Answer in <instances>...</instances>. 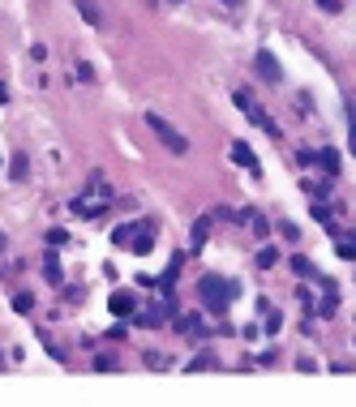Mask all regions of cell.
<instances>
[{"instance_id":"cell-25","label":"cell","mask_w":356,"mask_h":407,"mask_svg":"<svg viewBox=\"0 0 356 407\" xmlns=\"http://www.w3.org/2000/svg\"><path fill=\"white\" fill-rule=\"evenodd\" d=\"M279 236H283V240H296V227L283 219V223H279Z\"/></svg>"},{"instance_id":"cell-28","label":"cell","mask_w":356,"mask_h":407,"mask_svg":"<svg viewBox=\"0 0 356 407\" xmlns=\"http://www.w3.org/2000/svg\"><path fill=\"white\" fill-rule=\"evenodd\" d=\"M0 103H9V86H5V81H0Z\"/></svg>"},{"instance_id":"cell-22","label":"cell","mask_w":356,"mask_h":407,"mask_svg":"<svg viewBox=\"0 0 356 407\" xmlns=\"http://www.w3.org/2000/svg\"><path fill=\"white\" fill-rule=\"evenodd\" d=\"M9 168H13V176L22 181V176H26V155H13V163H9Z\"/></svg>"},{"instance_id":"cell-23","label":"cell","mask_w":356,"mask_h":407,"mask_svg":"<svg viewBox=\"0 0 356 407\" xmlns=\"http://www.w3.org/2000/svg\"><path fill=\"white\" fill-rule=\"evenodd\" d=\"M314 219H318V223H327V227H331V210H327V206H322V202H314Z\"/></svg>"},{"instance_id":"cell-8","label":"cell","mask_w":356,"mask_h":407,"mask_svg":"<svg viewBox=\"0 0 356 407\" xmlns=\"http://www.w3.org/2000/svg\"><path fill=\"white\" fill-rule=\"evenodd\" d=\"M142 223H147V219H138V223H125V227H116V232H112V244H120V249H129V244H134V236L142 232Z\"/></svg>"},{"instance_id":"cell-3","label":"cell","mask_w":356,"mask_h":407,"mask_svg":"<svg viewBox=\"0 0 356 407\" xmlns=\"http://www.w3.org/2000/svg\"><path fill=\"white\" fill-rule=\"evenodd\" d=\"M147 124H151V133H155L159 142H164L172 155H185V150H189V137H185L176 124H168L164 116H159V111H147Z\"/></svg>"},{"instance_id":"cell-18","label":"cell","mask_w":356,"mask_h":407,"mask_svg":"<svg viewBox=\"0 0 356 407\" xmlns=\"http://www.w3.org/2000/svg\"><path fill=\"white\" fill-rule=\"evenodd\" d=\"M13 308H18V313H30V308H35V296H30V291H18V296H13Z\"/></svg>"},{"instance_id":"cell-16","label":"cell","mask_w":356,"mask_h":407,"mask_svg":"<svg viewBox=\"0 0 356 407\" xmlns=\"http://www.w3.org/2000/svg\"><path fill=\"white\" fill-rule=\"evenodd\" d=\"M339 257L356 262V236H339Z\"/></svg>"},{"instance_id":"cell-17","label":"cell","mask_w":356,"mask_h":407,"mask_svg":"<svg viewBox=\"0 0 356 407\" xmlns=\"http://www.w3.org/2000/svg\"><path fill=\"white\" fill-rule=\"evenodd\" d=\"M348 146H352V155H356V99L348 103Z\"/></svg>"},{"instance_id":"cell-29","label":"cell","mask_w":356,"mask_h":407,"mask_svg":"<svg viewBox=\"0 0 356 407\" xmlns=\"http://www.w3.org/2000/svg\"><path fill=\"white\" fill-rule=\"evenodd\" d=\"M219 5H228V9H240V5H245V0H219Z\"/></svg>"},{"instance_id":"cell-11","label":"cell","mask_w":356,"mask_h":407,"mask_svg":"<svg viewBox=\"0 0 356 407\" xmlns=\"http://www.w3.org/2000/svg\"><path fill=\"white\" fill-rule=\"evenodd\" d=\"M151 236H155V232H151V223H142V232L134 236V244H129V253H151Z\"/></svg>"},{"instance_id":"cell-12","label":"cell","mask_w":356,"mask_h":407,"mask_svg":"<svg viewBox=\"0 0 356 407\" xmlns=\"http://www.w3.org/2000/svg\"><path fill=\"white\" fill-rule=\"evenodd\" d=\"M168 308H147V313H134V326H164Z\"/></svg>"},{"instance_id":"cell-30","label":"cell","mask_w":356,"mask_h":407,"mask_svg":"<svg viewBox=\"0 0 356 407\" xmlns=\"http://www.w3.org/2000/svg\"><path fill=\"white\" fill-rule=\"evenodd\" d=\"M0 253H5V232H0Z\"/></svg>"},{"instance_id":"cell-10","label":"cell","mask_w":356,"mask_h":407,"mask_svg":"<svg viewBox=\"0 0 356 407\" xmlns=\"http://www.w3.org/2000/svg\"><path fill=\"white\" fill-rule=\"evenodd\" d=\"M43 274H47V283H60L64 274H60V257H56V244L43 253Z\"/></svg>"},{"instance_id":"cell-9","label":"cell","mask_w":356,"mask_h":407,"mask_svg":"<svg viewBox=\"0 0 356 407\" xmlns=\"http://www.w3.org/2000/svg\"><path fill=\"white\" fill-rule=\"evenodd\" d=\"M232 163H240V168H249L253 176L262 172V168H257V159H253V150H249L245 142H236V146H232Z\"/></svg>"},{"instance_id":"cell-13","label":"cell","mask_w":356,"mask_h":407,"mask_svg":"<svg viewBox=\"0 0 356 407\" xmlns=\"http://www.w3.org/2000/svg\"><path fill=\"white\" fill-rule=\"evenodd\" d=\"M73 5H77V13H82L90 26H99V22H103V18H99V9H94V0H73Z\"/></svg>"},{"instance_id":"cell-5","label":"cell","mask_w":356,"mask_h":407,"mask_svg":"<svg viewBox=\"0 0 356 407\" xmlns=\"http://www.w3.org/2000/svg\"><path fill=\"white\" fill-rule=\"evenodd\" d=\"M253 64H257V73H262V81H279V77H283V69H279V60H275V56L266 52V47H262V52H257V56H253Z\"/></svg>"},{"instance_id":"cell-19","label":"cell","mask_w":356,"mask_h":407,"mask_svg":"<svg viewBox=\"0 0 356 407\" xmlns=\"http://www.w3.org/2000/svg\"><path fill=\"white\" fill-rule=\"evenodd\" d=\"M262 313H266V330L275 334V330H279V326H283V317H279V313H275V308H270V304H262Z\"/></svg>"},{"instance_id":"cell-27","label":"cell","mask_w":356,"mask_h":407,"mask_svg":"<svg viewBox=\"0 0 356 407\" xmlns=\"http://www.w3.org/2000/svg\"><path fill=\"white\" fill-rule=\"evenodd\" d=\"M318 5L327 9V13H339V9H344V5H339V0H318Z\"/></svg>"},{"instance_id":"cell-6","label":"cell","mask_w":356,"mask_h":407,"mask_svg":"<svg viewBox=\"0 0 356 407\" xmlns=\"http://www.w3.org/2000/svg\"><path fill=\"white\" fill-rule=\"evenodd\" d=\"M210 223H215V215H202V219H193V232H189V249L198 253L202 244H206V236H210Z\"/></svg>"},{"instance_id":"cell-1","label":"cell","mask_w":356,"mask_h":407,"mask_svg":"<svg viewBox=\"0 0 356 407\" xmlns=\"http://www.w3.org/2000/svg\"><path fill=\"white\" fill-rule=\"evenodd\" d=\"M198 296L210 313H228V304L236 300V279H219V274H206L198 279Z\"/></svg>"},{"instance_id":"cell-20","label":"cell","mask_w":356,"mask_h":407,"mask_svg":"<svg viewBox=\"0 0 356 407\" xmlns=\"http://www.w3.org/2000/svg\"><path fill=\"white\" fill-rule=\"evenodd\" d=\"M210 365H215V356H210V352H202V356H193V360H189V369H210Z\"/></svg>"},{"instance_id":"cell-24","label":"cell","mask_w":356,"mask_h":407,"mask_svg":"<svg viewBox=\"0 0 356 407\" xmlns=\"http://www.w3.org/2000/svg\"><path fill=\"white\" fill-rule=\"evenodd\" d=\"M64 240H69V236H64V232H60V227H52V232H47V244H56V249H60V244H64Z\"/></svg>"},{"instance_id":"cell-7","label":"cell","mask_w":356,"mask_h":407,"mask_svg":"<svg viewBox=\"0 0 356 407\" xmlns=\"http://www.w3.org/2000/svg\"><path fill=\"white\" fill-rule=\"evenodd\" d=\"M107 308H112L116 317H129V313H134V291H112Z\"/></svg>"},{"instance_id":"cell-4","label":"cell","mask_w":356,"mask_h":407,"mask_svg":"<svg viewBox=\"0 0 356 407\" xmlns=\"http://www.w3.org/2000/svg\"><path fill=\"white\" fill-rule=\"evenodd\" d=\"M236 107H240V111H245V116H249V120H253L257 129H266V133H270V137H279V124H275V120L266 116V111H262V103H253V99H249V94H245V90H236Z\"/></svg>"},{"instance_id":"cell-14","label":"cell","mask_w":356,"mask_h":407,"mask_svg":"<svg viewBox=\"0 0 356 407\" xmlns=\"http://www.w3.org/2000/svg\"><path fill=\"white\" fill-rule=\"evenodd\" d=\"M292 270L305 274V279H314V283H322V274L314 270V262H305V257H292Z\"/></svg>"},{"instance_id":"cell-15","label":"cell","mask_w":356,"mask_h":407,"mask_svg":"<svg viewBox=\"0 0 356 407\" xmlns=\"http://www.w3.org/2000/svg\"><path fill=\"white\" fill-rule=\"evenodd\" d=\"M318 163L327 168V176H331V181L339 176V155H335V150H322V155H318Z\"/></svg>"},{"instance_id":"cell-26","label":"cell","mask_w":356,"mask_h":407,"mask_svg":"<svg viewBox=\"0 0 356 407\" xmlns=\"http://www.w3.org/2000/svg\"><path fill=\"white\" fill-rule=\"evenodd\" d=\"M77 77H82V81H94V69H90V64L82 60V64H77Z\"/></svg>"},{"instance_id":"cell-31","label":"cell","mask_w":356,"mask_h":407,"mask_svg":"<svg viewBox=\"0 0 356 407\" xmlns=\"http://www.w3.org/2000/svg\"><path fill=\"white\" fill-rule=\"evenodd\" d=\"M0 369H5V352H0Z\"/></svg>"},{"instance_id":"cell-2","label":"cell","mask_w":356,"mask_h":407,"mask_svg":"<svg viewBox=\"0 0 356 407\" xmlns=\"http://www.w3.org/2000/svg\"><path fill=\"white\" fill-rule=\"evenodd\" d=\"M107 202H112V189H107V181H103V172H94L90 176V198H73V215L77 219H99L103 210H107Z\"/></svg>"},{"instance_id":"cell-21","label":"cell","mask_w":356,"mask_h":407,"mask_svg":"<svg viewBox=\"0 0 356 407\" xmlns=\"http://www.w3.org/2000/svg\"><path fill=\"white\" fill-rule=\"evenodd\" d=\"M275 262H279V253H275V249H262V253H257V266H275Z\"/></svg>"}]
</instances>
